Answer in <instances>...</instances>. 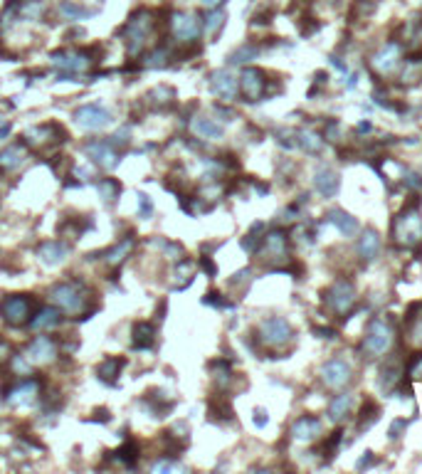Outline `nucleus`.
<instances>
[{"mask_svg": "<svg viewBox=\"0 0 422 474\" xmlns=\"http://www.w3.org/2000/svg\"><path fill=\"white\" fill-rule=\"evenodd\" d=\"M121 40L126 45L129 57H139L151 47L156 40V13L153 10H139L129 17V22L121 30Z\"/></svg>", "mask_w": 422, "mask_h": 474, "instance_id": "nucleus-1", "label": "nucleus"}, {"mask_svg": "<svg viewBox=\"0 0 422 474\" xmlns=\"http://www.w3.org/2000/svg\"><path fill=\"white\" fill-rule=\"evenodd\" d=\"M49 301H52L54 306L60 311H65V314H84V311L89 309V304H92V294H89V289L84 287L81 282H60L54 284L52 289H49Z\"/></svg>", "mask_w": 422, "mask_h": 474, "instance_id": "nucleus-2", "label": "nucleus"}, {"mask_svg": "<svg viewBox=\"0 0 422 474\" xmlns=\"http://www.w3.org/2000/svg\"><path fill=\"white\" fill-rule=\"evenodd\" d=\"M393 242L403 250H412L422 242V213L415 203L403 207L393 220Z\"/></svg>", "mask_w": 422, "mask_h": 474, "instance_id": "nucleus-3", "label": "nucleus"}, {"mask_svg": "<svg viewBox=\"0 0 422 474\" xmlns=\"http://www.w3.org/2000/svg\"><path fill=\"white\" fill-rule=\"evenodd\" d=\"M393 344H396V329H393V324L388 319H383V316L370 319L361 344L363 354L368 356V358H383L393 349Z\"/></svg>", "mask_w": 422, "mask_h": 474, "instance_id": "nucleus-4", "label": "nucleus"}, {"mask_svg": "<svg viewBox=\"0 0 422 474\" xmlns=\"http://www.w3.org/2000/svg\"><path fill=\"white\" fill-rule=\"evenodd\" d=\"M257 341L269 351H284L294 344V329L287 319L272 316L257 326Z\"/></svg>", "mask_w": 422, "mask_h": 474, "instance_id": "nucleus-5", "label": "nucleus"}, {"mask_svg": "<svg viewBox=\"0 0 422 474\" xmlns=\"http://www.w3.org/2000/svg\"><path fill=\"white\" fill-rule=\"evenodd\" d=\"M257 260L267 267H284L289 262V237L284 230H272L260 240L255 250Z\"/></svg>", "mask_w": 422, "mask_h": 474, "instance_id": "nucleus-6", "label": "nucleus"}, {"mask_svg": "<svg viewBox=\"0 0 422 474\" xmlns=\"http://www.w3.org/2000/svg\"><path fill=\"white\" fill-rule=\"evenodd\" d=\"M49 62L62 77H79V74H87L92 70L94 60L89 52H79V49H60V52H52L49 55Z\"/></svg>", "mask_w": 422, "mask_h": 474, "instance_id": "nucleus-7", "label": "nucleus"}, {"mask_svg": "<svg viewBox=\"0 0 422 474\" xmlns=\"http://www.w3.org/2000/svg\"><path fill=\"white\" fill-rule=\"evenodd\" d=\"M324 301L334 316L351 314L353 306H356V301H358L356 287H353V282H348V279H336V282L326 289Z\"/></svg>", "mask_w": 422, "mask_h": 474, "instance_id": "nucleus-8", "label": "nucleus"}, {"mask_svg": "<svg viewBox=\"0 0 422 474\" xmlns=\"http://www.w3.org/2000/svg\"><path fill=\"white\" fill-rule=\"evenodd\" d=\"M168 28L173 35L175 42L180 45H190L201 38L203 33V17L198 13H171V20H168Z\"/></svg>", "mask_w": 422, "mask_h": 474, "instance_id": "nucleus-9", "label": "nucleus"}, {"mask_svg": "<svg viewBox=\"0 0 422 474\" xmlns=\"http://www.w3.org/2000/svg\"><path fill=\"white\" fill-rule=\"evenodd\" d=\"M400 62H403V45L398 40H390L385 42L383 47H378L370 57V72L378 77H390L396 74L400 70Z\"/></svg>", "mask_w": 422, "mask_h": 474, "instance_id": "nucleus-10", "label": "nucleus"}, {"mask_svg": "<svg viewBox=\"0 0 422 474\" xmlns=\"http://www.w3.org/2000/svg\"><path fill=\"white\" fill-rule=\"evenodd\" d=\"M33 299L27 294H10L0 301V316L6 319V324L10 326H22V324L30 322L33 316Z\"/></svg>", "mask_w": 422, "mask_h": 474, "instance_id": "nucleus-11", "label": "nucleus"}, {"mask_svg": "<svg viewBox=\"0 0 422 474\" xmlns=\"http://www.w3.org/2000/svg\"><path fill=\"white\" fill-rule=\"evenodd\" d=\"M321 383H324L329 390H343L348 383L353 381V368L351 363H346L343 358H331L321 365Z\"/></svg>", "mask_w": 422, "mask_h": 474, "instance_id": "nucleus-12", "label": "nucleus"}, {"mask_svg": "<svg viewBox=\"0 0 422 474\" xmlns=\"http://www.w3.org/2000/svg\"><path fill=\"white\" fill-rule=\"evenodd\" d=\"M75 121L87 131H102L114 121V116H111L109 109L99 106V104H84V106H79L75 111Z\"/></svg>", "mask_w": 422, "mask_h": 474, "instance_id": "nucleus-13", "label": "nucleus"}, {"mask_svg": "<svg viewBox=\"0 0 422 474\" xmlns=\"http://www.w3.org/2000/svg\"><path fill=\"white\" fill-rule=\"evenodd\" d=\"M240 94L244 97V102H260L267 94V74L257 67H247L240 74Z\"/></svg>", "mask_w": 422, "mask_h": 474, "instance_id": "nucleus-14", "label": "nucleus"}, {"mask_svg": "<svg viewBox=\"0 0 422 474\" xmlns=\"http://www.w3.org/2000/svg\"><path fill=\"white\" fill-rule=\"evenodd\" d=\"M25 141L30 143V146H35V148L42 151V148H47V146L67 141V134H65V129L57 126V124H42V126H33V129H27Z\"/></svg>", "mask_w": 422, "mask_h": 474, "instance_id": "nucleus-15", "label": "nucleus"}, {"mask_svg": "<svg viewBox=\"0 0 422 474\" xmlns=\"http://www.w3.org/2000/svg\"><path fill=\"white\" fill-rule=\"evenodd\" d=\"M57 351H60V346H57L54 338L35 336L33 341H30V346L25 349V358L33 365H47L57 358Z\"/></svg>", "mask_w": 422, "mask_h": 474, "instance_id": "nucleus-16", "label": "nucleus"}, {"mask_svg": "<svg viewBox=\"0 0 422 474\" xmlns=\"http://www.w3.org/2000/svg\"><path fill=\"white\" fill-rule=\"evenodd\" d=\"M321 435H324V425L314 415H302L292 425V440L299 445H314L316 440H321Z\"/></svg>", "mask_w": 422, "mask_h": 474, "instance_id": "nucleus-17", "label": "nucleus"}, {"mask_svg": "<svg viewBox=\"0 0 422 474\" xmlns=\"http://www.w3.org/2000/svg\"><path fill=\"white\" fill-rule=\"evenodd\" d=\"M84 153H87L94 164L104 171L116 168V164H119V153H116V148L111 141H99V139L97 141H89L87 146H84Z\"/></svg>", "mask_w": 422, "mask_h": 474, "instance_id": "nucleus-18", "label": "nucleus"}, {"mask_svg": "<svg viewBox=\"0 0 422 474\" xmlns=\"http://www.w3.org/2000/svg\"><path fill=\"white\" fill-rule=\"evenodd\" d=\"M40 395V381L35 378H27V381L13 386L10 390L6 393V403L10 408H25V405L35 403V398Z\"/></svg>", "mask_w": 422, "mask_h": 474, "instance_id": "nucleus-19", "label": "nucleus"}, {"mask_svg": "<svg viewBox=\"0 0 422 474\" xmlns=\"http://www.w3.org/2000/svg\"><path fill=\"white\" fill-rule=\"evenodd\" d=\"M210 89L215 97H220L222 102H233L240 92L237 77H233L228 70H217L210 74Z\"/></svg>", "mask_w": 422, "mask_h": 474, "instance_id": "nucleus-20", "label": "nucleus"}, {"mask_svg": "<svg viewBox=\"0 0 422 474\" xmlns=\"http://www.w3.org/2000/svg\"><path fill=\"white\" fill-rule=\"evenodd\" d=\"M400 84L403 87H417L422 82V52L410 55L405 62H400Z\"/></svg>", "mask_w": 422, "mask_h": 474, "instance_id": "nucleus-21", "label": "nucleus"}, {"mask_svg": "<svg viewBox=\"0 0 422 474\" xmlns=\"http://www.w3.org/2000/svg\"><path fill=\"white\" fill-rule=\"evenodd\" d=\"M27 164V146L25 143H10L0 151V171H17Z\"/></svg>", "mask_w": 422, "mask_h": 474, "instance_id": "nucleus-22", "label": "nucleus"}, {"mask_svg": "<svg viewBox=\"0 0 422 474\" xmlns=\"http://www.w3.org/2000/svg\"><path fill=\"white\" fill-rule=\"evenodd\" d=\"M190 131H193L198 139H205V141H217L222 139V126L217 121L208 119V116H195L190 121Z\"/></svg>", "mask_w": 422, "mask_h": 474, "instance_id": "nucleus-23", "label": "nucleus"}, {"mask_svg": "<svg viewBox=\"0 0 422 474\" xmlns=\"http://www.w3.org/2000/svg\"><path fill=\"white\" fill-rule=\"evenodd\" d=\"M38 255L45 264H60V262H65L67 255H70V247L60 240H49L38 247Z\"/></svg>", "mask_w": 422, "mask_h": 474, "instance_id": "nucleus-24", "label": "nucleus"}, {"mask_svg": "<svg viewBox=\"0 0 422 474\" xmlns=\"http://www.w3.org/2000/svg\"><path fill=\"white\" fill-rule=\"evenodd\" d=\"M60 319H62V314H60L57 306H42V309L30 319V326H33L35 331H47V329L57 326Z\"/></svg>", "mask_w": 422, "mask_h": 474, "instance_id": "nucleus-25", "label": "nucleus"}, {"mask_svg": "<svg viewBox=\"0 0 422 474\" xmlns=\"http://www.w3.org/2000/svg\"><path fill=\"white\" fill-rule=\"evenodd\" d=\"M143 102H146L148 106H153V109L163 111V109H168V106H173L175 104V92L171 87H166V84H161V87L151 89V92L143 97Z\"/></svg>", "mask_w": 422, "mask_h": 474, "instance_id": "nucleus-26", "label": "nucleus"}, {"mask_svg": "<svg viewBox=\"0 0 422 474\" xmlns=\"http://www.w3.org/2000/svg\"><path fill=\"white\" fill-rule=\"evenodd\" d=\"M314 183H316V191H319L324 198H334L336 191H338V186H341L338 175H336L331 168H319V171H316Z\"/></svg>", "mask_w": 422, "mask_h": 474, "instance_id": "nucleus-27", "label": "nucleus"}, {"mask_svg": "<svg viewBox=\"0 0 422 474\" xmlns=\"http://www.w3.org/2000/svg\"><path fill=\"white\" fill-rule=\"evenodd\" d=\"M329 223L334 225L336 230L341 235H346V237H353V235L358 232V223H356V218L353 215H348L346 210H329Z\"/></svg>", "mask_w": 422, "mask_h": 474, "instance_id": "nucleus-28", "label": "nucleus"}, {"mask_svg": "<svg viewBox=\"0 0 422 474\" xmlns=\"http://www.w3.org/2000/svg\"><path fill=\"white\" fill-rule=\"evenodd\" d=\"M380 252V235L375 230H366L361 235V240H358V255L363 257L366 262L375 260Z\"/></svg>", "mask_w": 422, "mask_h": 474, "instance_id": "nucleus-29", "label": "nucleus"}, {"mask_svg": "<svg viewBox=\"0 0 422 474\" xmlns=\"http://www.w3.org/2000/svg\"><path fill=\"white\" fill-rule=\"evenodd\" d=\"M351 408H353V395L338 393V395L329 403V418L334 420V422H341V420L351 413Z\"/></svg>", "mask_w": 422, "mask_h": 474, "instance_id": "nucleus-30", "label": "nucleus"}, {"mask_svg": "<svg viewBox=\"0 0 422 474\" xmlns=\"http://www.w3.org/2000/svg\"><path fill=\"white\" fill-rule=\"evenodd\" d=\"M156 341V326L148 322H139L134 326V346L136 349H151Z\"/></svg>", "mask_w": 422, "mask_h": 474, "instance_id": "nucleus-31", "label": "nucleus"}, {"mask_svg": "<svg viewBox=\"0 0 422 474\" xmlns=\"http://www.w3.org/2000/svg\"><path fill=\"white\" fill-rule=\"evenodd\" d=\"M131 250H134V237H124L119 245H114L111 250L104 252V262L111 264V267H116V264H121V262L126 260V255H129Z\"/></svg>", "mask_w": 422, "mask_h": 474, "instance_id": "nucleus-32", "label": "nucleus"}, {"mask_svg": "<svg viewBox=\"0 0 422 474\" xmlns=\"http://www.w3.org/2000/svg\"><path fill=\"white\" fill-rule=\"evenodd\" d=\"M297 143L304 148L306 153H321V148H324V139L316 134V131L311 129H302L297 134Z\"/></svg>", "mask_w": 422, "mask_h": 474, "instance_id": "nucleus-33", "label": "nucleus"}, {"mask_svg": "<svg viewBox=\"0 0 422 474\" xmlns=\"http://www.w3.org/2000/svg\"><path fill=\"white\" fill-rule=\"evenodd\" d=\"M121 368H124V361H121V358H107L97 368V376L102 378L104 383H109V386H114L116 376L121 373Z\"/></svg>", "mask_w": 422, "mask_h": 474, "instance_id": "nucleus-34", "label": "nucleus"}, {"mask_svg": "<svg viewBox=\"0 0 422 474\" xmlns=\"http://www.w3.org/2000/svg\"><path fill=\"white\" fill-rule=\"evenodd\" d=\"M97 193H99V198H102L107 205H111V203L116 200V198L121 196V186H119V180H114V178H102L97 183Z\"/></svg>", "mask_w": 422, "mask_h": 474, "instance_id": "nucleus-35", "label": "nucleus"}, {"mask_svg": "<svg viewBox=\"0 0 422 474\" xmlns=\"http://www.w3.org/2000/svg\"><path fill=\"white\" fill-rule=\"evenodd\" d=\"M222 25H225V13H222L220 8L210 10V13H208L205 20H203V30H205L208 38H215V35L222 30Z\"/></svg>", "mask_w": 422, "mask_h": 474, "instance_id": "nucleus-36", "label": "nucleus"}, {"mask_svg": "<svg viewBox=\"0 0 422 474\" xmlns=\"http://www.w3.org/2000/svg\"><path fill=\"white\" fill-rule=\"evenodd\" d=\"M378 415H380L378 405H375L373 400H366V405H363L361 410V418H358V430H368L375 420H378Z\"/></svg>", "mask_w": 422, "mask_h": 474, "instance_id": "nucleus-37", "label": "nucleus"}, {"mask_svg": "<svg viewBox=\"0 0 422 474\" xmlns=\"http://www.w3.org/2000/svg\"><path fill=\"white\" fill-rule=\"evenodd\" d=\"M168 60H171L168 47H156L153 52H148V55L143 57V67H148V70H153V67H166Z\"/></svg>", "mask_w": 422, "mask_h": 474, "instance_id": "nucleus-38", "label": "nucleus"}, {"mask_svg": "<svg viewBox=\"0 0 422 474\" xmlns=\"http://www.w3.org/2000/svg\"><path fill=\"white\" fill-rule=\"evenodd\" d=\"M60 13L67 17V20H84V17L94 15V10H84V8L77 6V3H62Z\"/></svg>", "mask_w": 422, "mask_h": 474, "instance_id": "nucleus-39", "label": "nucleus"}, {"mask_svg": "<svg viewBox=\"0 0 422 474\" xmlns=\"http://www.w3.org/2000/svg\"><path fill=\"white\" fill-rule=\"evenodd\" d=\"M257 55H260V49H257L255 45H244V47H240L237 52L230 55V62H233V65H242V62L255 60Z\"/></svg>", "mask_w": 422, "mask_h": 474, "instance_id": "nucleus-40", "label": "nucleus"}, {"mask_svg": "<svg viewBox=\"0 0 422 474\" xmlns=\"http://www.w3.org/2000/svg\"><path fill=\"white\" fill-rule=\"evenodd\" d=\"M378 6V0H356L353 6V17H370Z\"/></svg>", "mask_w": 422, "mask_h": 474, "instance_id": "nucleus-41", "label": "nucleus"}, {"mask_svg": "<svg viewBox=\"0 0 422 474\" xmlns=\"http://www.w3.org/2000/svg\"><path fill=\"white\" fill-rule=\"evenodd\" d=\"M153 474H168V472H183V464L171 462V459H158V462L151 464Z\"/></svg>", "mask_w": 422, "mask_h": 474, "instance_id": "nucleus-42", "label": "nucleus"}, {"mask_svg": "<svg viewBox=\"0 0 422 474\" xmlns=\"http://www.w3.org/2000/svg\"><path fill=\"white\" fill-rule=\"evenodd\" d=\"M136 455H139V447H136L134 442H126L119 452H116V457H119V462H124V464H129V467H131V464L136 462Z\"/></svg>", "mask_w": 422, "mask_h": 474, "instance_id": "nucleus-43", "label": "nucleus"}, {"mask_svg": "<svg viewBox=\"0 0 422 474\" xmlns=\"http://www.w3.org/2000/svg\"><path fill=\"white\" fill-rule=\"evenodd\" d=\"M210 413L212 415L220 413V415H217L220 420H233V408L228 405V400H222V398L212 400V403H210Z\"/></svg>", "mask_w": 422, "mask_h": 474, "instance_id": "nucleus-44", "label": "nucleus"}, {"mask_svg": "<svg viewBox=\"0 0 422 474\" xmlns=\"http://www.w3.org/2000/svg\"><path fill=\"white\" fill-rule=\"evenodd\" d=\"M410 344L417 346V349H422V316L412 319V324H410Z\"/></svg>", "mask_w": 422, "mask_h": 474, "instance_id": "nucleus-45", "label": "nucleus"}, {"mask_svg": "<svg viewBox=\"0 0 422 474\" xmlns=\"http://www.w3.org/2000/svg\"><path fill=\"white\" fill-rule=\"evenodd\" d=\"M13 371L20 373V376H30V371H33V363H30L25 356H13Z\"/></svg>", "mask_w": 422, "mask_h": 474, "instance_id": "nucleus-46", "label": "nucleus"}, {"mask_svg": "<svg viewBox=\"0 0 422 474\" xmlns=\"http://www.w3.org/2000/svg\"><path fill=\"white\" fill-rule=\"evenodd\" d=\"M407 376H410L412 381H422V354L412 356L410 365H407Z\"/></svg>", "mask_w": 422, "mask_h": 474, "instance_id": "nucleus-47", "label": "nucleus"}, {"mask_svg": "<svg viewBox=\"0 0 422 474\" xmlns=\"http://www.w3.org/2000/svg\"><path fill=\"white\" fill-rule=\"evenodd\" d=\"M153 213V205H151V198L146 196V193H139V215L143 220H148Z\"/></svg>", "mask_w": 422, "mask_h": 474, "instance_id": "nucleus-48", "label": "nucleus"}, {"mask_svg": "<svg viewBox=\"0 0 422 474\" xmlns=\"http://www.w3.org/2000/svg\"><path fill=\"white\" fill-rule=\"evenodd\" d=\"M403 430H405V420H396V422L390 425V440H398Z\"/></svg>", "mask_w": 422, "mask_h": 474, "instance_id": "nucleus-49", "label": "nucleus"}, {"mask_svg": "<svg viewBox=\"0 0 422 474\" xmlns=\"http://www.w3.org/2000/svg\"><path fill=\"white\" fill-rule=\"evenodd\" d=\"M10 354H13L10 344H8V341H3V338H0V363H6V361L10 358Z\"/></svg>", "mask_w": 422, "mask_h": 474, "instance_id": "nucleus-50", "label": "nucleus"}, {"mask_svg": "<svg viewBox=\"0 0 422 474\" xmlns=\"http://www.w3.org/2000/svg\"><path fill=\"white\" fill-rule=\"evenodd\" d=\"M111 143H114V146H126V143H129V129H121Z\"/></svg>", "mask_w": 422, "mask_h": 474, "instance_id": "nucleus-51", "label": "nucleus"}, {"mask_svg": "<svg viewBox=\"0 0 422 474\" xmlns=\"http://www.w3.org/2000/svg\"><path fill=\"white\" fill-rule=\"evenodd\" d=\"M75 175L79 178V183H87V180L92 178V171H87V168H77V171H75Z\"/></svg>", "mask_w": 422, "mask_h": 474, "instance_id": "nucleus-52", "label": "nucleus"}, {"mask_svg": "<svg viewBox=\"0 0 422 474\" xmlns=\"http://www.w3.org/2000/svg\"><path fill=\"white\" fill-rule=\"evenodd\" d=\"M8 134H10V121H6L0 116V139H6Z\"/></svg>", "mask_w": 422, "mask_h": 474, "instance_id": "nucleus-53", "label": "nucleus"}, {"mask_svg": "<svg viewBox=\"0 0 422 474\" xmlns=\"http://www.w3.org/2000/svg\"><path fill=\"white\" fill-rule=\"evenodd\" d=\"M255 425H257V427H265V425H267L265 410H255Z\"/></svg>", "mask_w": 422, "mask_h": 474, "instance_id": "nucleus-54", "label": "nucleus"}, {"mask_svg": "<svg viewBox=\"0 0 422 474\" xmlns=\"http://www.w3.org/2000/svg\"><path fill=\"white\" fill-rule=\"evenodd\" d=\"M225 0H203V6L208 8V10H215V8H220Z\"/></svg>", "mask_w": 422, "mask_h": 474, "instance_id": "nucleus-55", "label": "nucleus"}, {"mask_svg": "<svg viewBox=\"0 0 422 474\" xmlns=\"http://www.w3.org/2000/svg\"><path fill=\"white\" fill-rule=\"evenodd\" d=\"M370 459H373V457H370V452H366V457H361V459H358V464H356V467H358V469L368 467V464H370Z\"/></svg>", "mask_w": 422, "mask_h": 474, "instance_id": "nucleus-56", "label": "nucleus"}]
</instances>
